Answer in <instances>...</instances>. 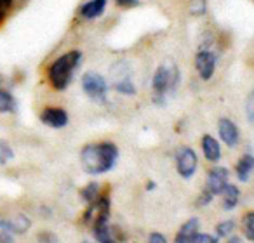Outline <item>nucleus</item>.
I'll return each mask as SVG.
<instances>
[{
    "instance_id": "nucleus-1",
    "label": "nucleus",
    "mask_w": 254,
    "mask_h": 243,
    "mask_svg": "<svg viewBox=\"0 0 254 243\" xmlns=\"http://www.w3.org/2000/svg\"><path fill=\"white\" fill-rule=\"evenodd\" d=\"M117 158H119V148L113 143L87 145L80 153L82 167L85 172L92 176L110 172L115 167Z\"/></svg>"
},
{
    "instance_id": "nucleus-2",
    "label": "nucleus",
    "mask_w": 254,
    "mask_h": 243,
    "mask_svg": "<svg viewBox=\"0 0 254 243\" xmlns=\"http://www.w3.org/2000/svg\"><path fill=\"white\" fill-rule=\"evenodd\" d=\"M82 61V54L78 50H70V52L63 54L61 57H58L47 70V77L49 82L56 91H64L70 85L73 73L77 70V66Z\"/></svg>"
},
{
    "instance_id": "nucleus-3",
    "label": "nucleus",
    "mask_w": 254,
    "mask_h": 243,
    "mask_svg": "<svg viewBox=\"0 0 254 243\" xmlns=\"http://www.w3.org/2000/svg\"><path fill=\"white\" fill-rule=\"evenodd\" d=\"M180 84V71H178L174 63H164L157 68L155 75H153V91H155L157 102L166 101V96L173 92Z\"/></svg>"
},
{
    "instance_id": "nucleus-4",
    "label": "nucleus",
    "mask_w": 254,
    "mask_h": 243,
    "mask_svg": "<svg viewBox=\"0 0 254 243\" xmlns=\"http://www.w3.org/2000/svg\"><path fill=\"white\" fill-rule=\"evenodd\" d=\"M132 71L131 66L124 61L117 63L115 66H112V80H113V87L117 89V92L120 94H127L132 96L136 92L134 84H132Z\"/></svg>"
},
{
    "instance_id": "nucleus-5",
    "label": "nucleus",
    "mask_w": 254,
    "mask_h": 243,
    "mask_svg": "<svg viewBox=\"0 0 254 243\" xmlns=\"http://www.w3.org/2000/svg\"><path fill=\"white\" fill-rule=\"evenodd\" d=\"M82 89L96 102H105L106 97V80L96 71H87L82 75Z\"/></svg>"
},
{
    "instance_id": "nucleus-6",
    "label": "nucleus",
    "mask_w": 254,
    "mask_h": 243,
    "mask_svg": "<svg viewBox=\"0 0 254 243\" xmlns=\"http://www.w3.org/2000/svg\"><path fill=\"white\" fill-rule=\"evenodd\" d=\"M108 215H110V200L106 196H99L94 203H89L87 210L84 214V224H87L92 229L94 226L108 221Z\"/></svg>"
},
{
    "instance_id": "nucleus-7",
    "label": "nucleus",
    "mask_w": 254,
    "mask_h": 243,
    "mask_svg": "<svg viewBox=\"0 0 254 243\" xmlns=\"http://www.w3.org/2000/svg\"><path fill=\"white\" fill-rule=\"evenodd\" d=\"M197 155H195V151L191 148H188V146H183V148L178 149L176 153V170L178 174H180L181 177H185V179H190L191 176L195 174V170H197Z\"/></svg>"
},
{
    "instance_id": "nucleus-8",
    "label": "nucleus",
    "mask_w": 254,
    "mask_h": 243,
    "mask_svg": "<svg viewBox=\"0 0 254 243\" xmlns=\"http://www.w3.org/2000/svg\"><path fill=\"white\" fill-rule=\"evenodd\" d=\"M228 169L225 167H214L212 170H209L207 183H205V190L216 196V194H223L225 188L228 186Z\"/></svg>"
},
{
    "instance_id": "nucleus-9",
    "label": "nucleus",
    "mask_w": 254,
    "mask_h": 243,
    "mask_svg": "<svg viewBox=\"0 0 254 243\" xmlns=\"http://www.w3.org/2000/svg\"><path fill=\"white\" fill-rule=\"evenodd\" d=\"M195 68H197L198 75H200L202 80H209V78L214 75L216 70V57L211 50L202 49L195 56Z\"/></svg>"
},
{
    "instance_id": "nucleus-10",
    "label": "nucleus",
    "mask_w": 254,
    "mask_h": 243,
    "mask_svg": "<svg viewBox=\"0 0 254 243\" xmlns=\"http://www.w3.org/2000/svg\"><path fill=\"white\" fill-rule=\"evenodd\" d=\"M92 235L98 240V243H122V240H124L119 228L110 226L108 221L94 226V228H92Z\"/></svg>"
},
{
    "instance_id": "nucleus-11",
    "label": "nucleus",
    "mask_w": 254,
    "mask_h": 243,
    "mask_svg": "<svg viewBox=\"0 0 254 243\" xmlns=\"http://www.w3.org/2000/svg\"><path fill=\"white\" fill-rule=\"evenodd\" d=\"M40 120L47 127L61 129L68 124V113L61 108H46L40 113Z\"/></svg>"
},
{
    "instance_id": "nucleus-12",
    "label": "nucleus",
    "mask_w": 254,
    "mask_h": 243,
    "mask_svg": "<svg viewBox=\"0 0 254 243\" xmlns=\"http://www.w3.org/2000/svg\"><path fill=\"white\" fill-rule=\"evenodd\" d=\"M218 132L221 141L230 148H235L239 143V129L230 118H221L218 122Z\"/></svg>"
},
{
    "instance_id": "nucleus-13",
    "label": "nucleus",
    "mask_w": 254,
    "mask_h": 243,
    "mask_svg": "<svg viewBox=\"0 0 254 243\" xmlns=\"http://www.w3.org/2000/svg\"><path fill=\"white\" fill-rule=\"evenodd\" d=\"M198 229H200V221L197 217H191L181 226L178 231L174 243H195V238L198 236Z\"/></svg>"
},
{
    "instance_id": "nucleus-14",
    "label": "nucleus",
    "mask_w": 254,
    "mask_h": 243,
    "mask_svg": "<svg viewBox=\"0 0 254 243\" xmlns=\"http://www.w3.org/2000/svg\"><path fill=\"white\" fill-rule=\"evenodd\" d=\"M202 151H204V156L209 162H218V160L221 158L219 143L216 141L212 136H204V138H202Z\"/></svg>"
},
{
    "instance_id": "nucleus-15",
    "label": "nucleus",
    "mask_w": 254,
    "mask_h": 243,
    "mask_svg": "<svg viewBox=\"0 0 254 243\" xmlns=\"http://www.w3.org/2000/svg\"><path fill=\"white\" fill-rule=\"evenodd\" d=\"M106 9V0H89L87 4L80 7V14L87 19H96L105 12Z\"/></svg>"
},
{
    "instance_id": "nucleus-16",
    "label": "nucleus",
    "mask_w": 254,
    "mask_h": 243,
    "mask_svg": "<svg viewBox=\"0 0 254 243\" xmlns=\"http://www.w3.org/2000/svg\"><path fill=\"white\" fill-rule=\"evenodd\" d=\"M235 170H237V177H239V181L247 183L249 177H251V172L254 170V156L253 155H242L239 160V163H237Z\"/></svg>"
},
{
    "instance_id": "nucleus-17",
    "label": "nucleus",
    "mask_w": 254,
    "mask_h": 243,
    "mask_svg": "<svg viewBox=\"0 0 254 243\" xmlns=\"http://www.w3.org/2000/svg\"><path fill=\"white\" fill-rule=\"evenodd\" d=\"M221 196H223V208H225V210H232V208H235L237 203H239L240 191L237 186L228 184V186L225 188V191H223Z\"/></svg>"
},
{
    "instance_id": "nucleus-18",
    "label": "nucleus",
    "mask_w": 254,
    "mask_h": 243,
    "mask_svg": "<svg viewBox=\"0 0 254 243\" xmlns=\"http://www.w3.org/2000/svg\"><path fill=\"white\" fill-rule=\"evenodd\" d=\"M16 109V99L12 97V94L5 91H0V115L2 113H9Z\"/></svg>"
},
{
    "instance_id": "nucleus-19",
    "label": "nucleus",
    "mask_w": 254,
    "mask_h": 243,
    "mask_svg": "<svg viewBox=\"0 0 254 243\" xmlns=\"http://www.w3.org/2000/svg\"><path fill=\"white\" fill-rule=\"evenodd\" d=\"M11 222V226H12V229H14V233H18V235H21V233H25V231H28L30 229V226H32V221H30L26 215H23V214H18L16 215L12 221H9Z\"/></svg>"
},
{
    "instance_id": "nucleus-20",
    "label": "nucleus",
    "mask_w": 254,
    "mask_h": 243,
    "mask_svg": "<svg viewBox=\"0 0 254 243\" xmlns=\"http://www.w3.org/2000/svg\"><path fill=\"white\" fill-rule=\"evenodd\" d=\"M14 229L9 221H0V243H14Z\"/></svg>"
},
{
    "instance_id": "nucleus-21",
    "label": "nucleus",
    "mask_w": 254,
    "mask_h": 243,
    "mask_svg": "<svg viewBox=\"0 0 254 243\" xmlns=\"http://www.w3.org/2000/svg\"><path fill=\"white\" fill-rule=\"evenodd\" d=\"M242 231L247 240L254 242V212L246 214V217H244V221H242Z\"/></svg>"
},
{
    "instance_id": "nucleus-22",
    "label": "nucleus",
    "mask_w": 254,
    "mask_h": 243,
    "mask_svg": "<svg viewBox=\"0 0 254 243\" xmlns=\"http://www.w3.org/2000/svg\"><path fill=\"white\" fill-rule=\"evenodd\" d=\"M82 198H84L87 203H94L96 200L99 198V186L96 183H91L82 190Z\"/></svg>"
},
{
    "instance_id": "nucleus-23",
    "label": "nucleus",
    "mask_w": 254,
    "mask_h": 243,
    "mask_svg": "<svg viewBox=\"0 0 254 243\" xmlns=\"http://www.w3.org/2000/svg\"><path fill=\"white\" fill-rule=\"evenodd\" d=\"M235 231V222L230 219V221H223L216 226V233H218L219 238H228L232 233Z\"/></svg>"
},
{
    "instance_id": "nucleus-24",
    "label": "nucleus",
    "mask_w": 254,
    "mask_h": 243,
    "mask_svg": "<svg viewBox=\"0 0 254 243\" xmlns=\"http://www.w3.org/2000/svg\"><path fill=\"white\" fill-rule=\"evenodd\" d=\"M207 11V0H190V12L193 16H202Z\"/></svg>"
},
{
    "instance_id": "nucleus-25",
    "label": "nucleus",
    "mask_w": 254,
    "mask_h": 243,
    "mask_svg": "<svg viewBox=\"0 0 254 243\" xmlns=\"http://www.w3.org/2000/svg\"><path fill=\"white\" fill-rule=\"evenodd\" d=\"M12 156H14V153H12V149L9 148V145L0 139V165H4V163H7L9 160H12Z\"/></svg>"
},
{
    "instance_id": "nucleus-26",
    "label": "nucleus",
    "mask_w": 254,
    "mask_h": 243,
    "mask_svg": "<svg viewBox=\"0 0 254 243\" xmlns=\"http://www.w3.org/2000/svg\"><path fill=\"white\" fill-rule=\"evenodd\" d=\"M12 4H14V0H0V25L4 23V19L11 12Z\"/></svg>"
},
{
    "instance_id": "nucleus-27",
    "label": "nucleus",
    "mask_w": 254,
    "mask_h": 243,
    "mask_svg": "<svg viewBox=\"0 0 254 243\" xmlns=\"http://www.w3.org/2000/svg\"><path fill=\"white\" fill-rule=\"evenodd\" d=\"M246 115L247 120H249L251 124H254V91L247 96V101H246Z\"/></svg>"
},
{
    "instance_id": "nucleus-28",
    "label": "nucleus",
    "mask_w": 254,
    "mask_h": 243,
    "mask_svg": "<svg viewBox=\"0 0 254 243\" xmlns=\"http://www.w3.org/2000/svg\"><path fill=\"white\" fill-rule=\"evenodd\" d=\"M115 4L122 9H132L139 5V0H115Z\"/></svg>"
},
{
    "instance_id": "nucleus-29",
    "label": "nucleus",
    "mask_w": 254,
    "mask_h": 243,
    "mask_svg": "<svg viewBox=\"0 0 254 243\" xmlns=\"http://www.w3.org/2000/svg\"><path fill=\"white\" fill-rule=\"evenodd\" d=\"M195 243H218V238L211 235H205V233H198V236L195 238Z\"/></svg>"
},
{
    "instance_id": "nucleus-30",
    "label": "nucleus",
    "mask_w": 254,
    "mask_h": 243,
    "mask_svg": "<svg viewBox=\"0 0 254 243\" xmlns=\"http://www.w3.org/2000/svg\"><path fill=\"white\" fill-rule=\"evenodd\" d=\"M212 198H214V196H212V194L209 193L207 190H204V191H202L200 196H198V205H209V203H211Z\"/></svg>"
},
{
    "instance_id": "nucleus-31",
    "label": "nucleus",
    "mask_w": 254,
    "mask_h": 243,
    "mask_svg": "<svg viewBox=\"0 0 254 243\" xmlns=\"http://www.w3.org/2000/svg\"><path fill=\"white\" fill-rule=\"evenodd\" d=\"M39 242L40 243H56V236L53 233H42L39 235Z\"/></svg>"
},
{
    "instance_id": "nucleus-32",
    "label": "nucleus",
    "mask_w": 254,
    "mask_h": 243,
    "mask_svg": "<svg viewBox=\"0 0 254 243\" xmlns=\"http://www.w3.org/2000/svg\"><path fill=\"white\" fill-rule=\"evenodd\" d=\"M148 243H167L166 236L160 235V233H152L148 238Z\"/></svg>"
},
{
    "instance_id": "nucleus-33",
    "label": "nucleus",
    "mask_w": 254,
    "mask_h": 243,
    "mask_svg": "<svg viewBox=\"0 0 254 243\" xmlns=\"http://www.w3.org/2000/svg\"><path fill=\"white\" fill-rule=\"evenodd\" d=\"M226 243H242V238H239V236H232V238H228V242Z\"/></svg>"
},
{
    "instance_id": "nucleus-34",
    "label": "nucleus",
    "mask_w": 254,
    "mask_h": 243,
    "mask_svg": "<svg viewBox=\"0 0 254 243\" xmlns=\"http://www.w3.org/2000/svg\"><path fill=\"white\" fill-rule=\"evenodd\" d=\"M84 243H92V242H84Z\"/></svg>"
}]
</instances>
